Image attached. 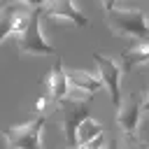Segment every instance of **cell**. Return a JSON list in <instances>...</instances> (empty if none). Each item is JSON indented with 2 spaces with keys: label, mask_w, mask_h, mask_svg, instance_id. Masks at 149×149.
I'll return each instance as SVG.
<instances>
[{
  "label": "cell",
  "mask_w": 149,
  "mask_h": 149,
  "mask_svg": "<svg viewBox=\"0 0 149 149\" xmlns=\"http://www.w3.org/2000/svg\"><path fill=\"white\" fill-rule=\"evenodd\" d=\"M107 26L123 37H147L149 35V21L144 12L140 9H123L114 7L107 12Z\"/></svg>",
  "instance_id": "cell-1"
},
{
  "label": "cell",
  "mask_w": 149,
  "mask_h": 149,
  "mask_svg": "<svg viewBox=\"0 0 149 149\" xmlns=\"http://www.w3.org/2000/svg\"><path fill=\"white\" fill-rule=\"evenodd\" d=\"M47 126V114H37L35 119L12 126L5 130V142L9 149H42V133Z\"/></svg>",
  "instance_id": "cell-2"
},
{
  "label": "cell",
  "mask_w": 149,
  "mask_h": 149,
  "mask_svg": "<svg viewBox=\"0 0 149 149\" xmlns=\"http://www.w3.org/2000/svg\"><path fill=\"white\" fill-rule=\"evenodd\" d=\"M42 7H33L30 12V21L26 26V30L21 35H16L19 40V49L23 54H35V56H51L56 54V47H51L44 37V30H42Z\"/></svg>",
  "instance_id": "cell-3"
},
{
  "label": "cell",
  "mask_w": 149,
  "mask_h": 149,
  "mask_svg": "<svg viewBox=\"0 0 149 149\" xmlns=\"http://www.w3.org/2000/svg\"><path fill=\"white\" fill-rule=\"evenodd\" d=\"M61 109H63V133H65V142L68 147H74L77 142V128L79 123L88 116V100H72V98H65L58 102Z\"/></svg>",
  "instance_id": "cell-4"
},
{
  "label": "cell",
  "mask_w": 149,
  "mask_h": 149,
  "mask_svg": "<svg viewBox=\"0 0 149 149\" xmlns=\"http://www.w3.org/2000/svg\"><path fill=\"white\" fill-rule=\"evenodd\" d=\"M93 61L98 63V74L105 84V88L109 91L112 105L116 107L121 102V65L112 58H107L105 54H93Z\"/></svg>",
  "instance_id": "cell-5"
},
{
  "label": "cell",
  "mask_w": 149,
  "mask_h": 149,
  "mask_svg": "<svg viewBox=\"0 0 149 149\" xmlns=\"http://www.w3.org/2000/svg\"><path fill=\"white\" fill-rule=\"evenodd\" d=\"M142 100L137 95H128L126 100H121L116 105V126L128 135V137H135L137 135V128H140V121H142Z\"/></svg>",
  "instance_id": "cell-6"
},
{
  "label": "cell",
  "mask_w": 149,
  "mask_h": 149,
  "mask_svg": "<svg viewBox=\"0 0 149 149\" xmlns=\"http://www.w3.org/2000/svg\"><path fill=\"white\" fill-rule=\"evenodd\" d=\"M44 16H49V19H61V21H70V23H74V26H79V28H86V23H88L86 14L77 7L74 0H51V2L47 5V9H44Z\"/></svg>",
  "instance_id": "cell-7"
},
{
  "label": "cell",
  "mask_w": 149,
  "mask_h": 149,
  "mask_svg": "<svg viewBox=\"0 0 149 149\" xmlns=\"http://www.w3.org/2000/svg\"><path fill=\"white\" fill-rule=\"evenodd\" d=\"M47 88H49V100H54V102H61L68 98L70 81H68V72L61 61H56V65L51 68L49 79H47Z\"/></svg>",
  "instance_id": "cell-8"
},
{
  "label": "cell",
  "mask_w": 149,
  "mask_h": 149,
  "mask_svg": "<svg viewBox=\"0 0 149 149\" xmlns=\"http://www.w3.org/2000/svg\"><path fill=\"white\" fill-rule=\"evenodd\" d=\"M68 81H70V86H74V88H81V91H86V93H98L105 84H102V79H100V74H93V72H88V70H70L68 72Z\"/></svg>",
  "instance_id": "cell-9"
},
{
  "label": "cell",
  "mask_w": 149,
  "mask_h": 149,
  "mask_svg": "<svg viewBox=\"0 0 149 149\" xmlns=\"http://www.w3.org/2000/svg\"><path fill=\"white\" fill-rule=\"evenodd\" d=\"M149 63V42H140L121 54V70H135Z\"/></svg>",
  "instance_id": "cell-10"
},
{
  "label": "cell",
  "mask_w": 149,
  "mask_h": 149,
  "mask_svg": "<svg viewBox=\"0 0 149 149\" xmlns=\"http://www.w3.org/2000/svg\"><path fill=\"white\" fill-rule=\"evenodd\" d=\"M21 5H23V2L12 0L9 5H5V7L0 9V44H2L9 35H14V23H16V14H19V9H21Z\"/></svg>",
  "instance_id": "cell-11"
},
{
  "label": "cell",
  "mask_w": 149,
  "mask_h": 149,
  "mask_svg": "<svg viewBox=\"0 0 149 149\" xmlns=\"http://www.w3.org/2000/svg\"><path fill=\"white\" fill-rule=\"evenodd\" d=\"M100 133H102V126H100L95 119L86 116V119L79 123V128H77V142H74V144L88 142V140H93V137H95V135H100Z\"/></svg>",
  "instance_id": "cell-12"
},
{
  "label": "cell",
  "mask_w": 149,
  "mask_h": 149,
  "mask_svg": "<svg viewBox=\"0 0 149 149\" xmlns=\"http://www.w3.org/2000/svg\"><path fill=\"white\" fill-rule=\"evenodd\" d=\"M107 144V140H105V133H100V135H95L93 140H88V142H81V144H74V147H68V149H102Z\"/></svg>",
  "instance_id": "cell-13"
},
{
  "label": "cell",
  "mask_w": 149,
  "mask_h": 149,
  "mask_svg": "<svg viewBox=\"0 0 149 149\" xmlns=\"http://www.w3.org/2000/svg\"><path fill=\"white\" fill-rule=\"evenodd\" d=\"M126 149H149V144H144V142H142V140H137V135H135V137H128Z\"/></svg>",
  "instance_id": "cell-14"
},
{
  "label": "cell",
  "mask_w": 149,
  "mask_h": 149,
  "mask_svg": "<svg viewBox=\"0 0 149 149\" xmlns=\"http://www.w3.org/2000/svg\"><path fill=\"white\" fill-rule=\"evenodd\" d=\"M16 2H23V5H28V7H44V5H49L51 0H16Z\"/></svg>",
  "instance_id": "cell-15"
},
{
  "label": "cell",
  "mask_w": 149,
  "mask_h": 149,
  "mask_svg": "<svg viewBox=\"0 0 149 149\" xmlns=\"http://www.w3.org/2000/svg\"><path fill=\"white\" fill-rule=\"evenodd\" d=\"M119 5V0H102V7H105V12H109V9H114Z\"/></svg>",
  "instance_id": "cell-16"
},
{
  "label": "cell",
  "mask_w": 149,
  "mask_h": 149,
  "mask_svg": "<svg viewBox=\"0 0 149 149\" xmlns=\"http://www.w3.org/2000/svg\"><path fill=\"white\" fill-rule=\"evenodd\" d=\"M44 107H47V98H37V102H35V109L44 112Z\"/></svg>",
  "instance_id": "cell-17"
},
{
  "label": "cell",
  "mask_w": 149,
  "mask_h": 149,
  "mask_svg": "<svg viewBox=\"0 0 149 149\" xmlns=\"http://www.w3.org/2000/svg\"><path fill=\"white\" fill-rule=\"evenodd\" d=\"M142 107H144V109H149V91H147V93H144V98H142Z\"/></svg>",
  "instance_id": "cell-18"
},
{
  "label": "cell",
  "mask_w": 149,
  "mask_h": 149,
  "mask_svg": "<svg viewBox=\"0 0 149 149\" xmlns=\"http://www.w3.org/2000/svg\"><path fill=\"white\" fill-rule=\"evenodd\" d=\"M102 149H119V142H116V140H114V142H112V144H109V147H107V144H105V147H102Z\"/></svg>",
  "instance_id": "cell-19"
}]
</instances>
